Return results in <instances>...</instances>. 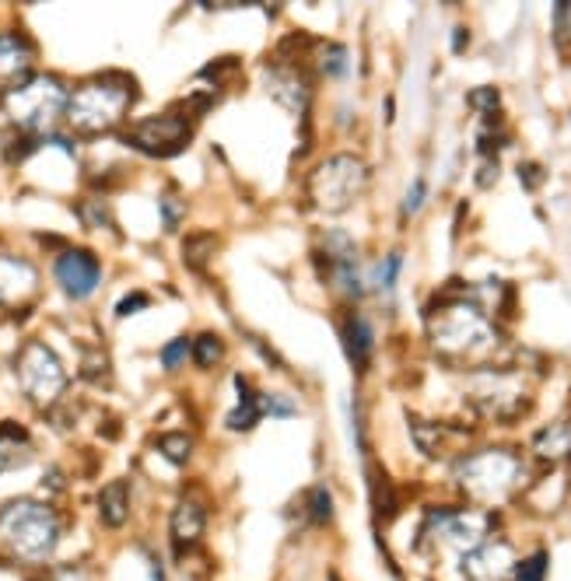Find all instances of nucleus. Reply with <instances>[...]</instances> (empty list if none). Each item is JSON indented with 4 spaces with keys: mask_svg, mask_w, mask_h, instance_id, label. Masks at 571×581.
Here are the masks:
<instances>
[{
    "mask_svg": "<svg viewBox=\"0 0 571 581\" xmlns=\"http://www.w3.org/2000/svg\"><path fill=\"white\" fill-rule=\"evenodd\" d=\"M67 536V515L50 497L18 494L0 501V560L18 571H46Z\"/></svg>",
    "mask_w": 571,
    "mask_h": 581,
    "instance_id": "f257e3e1",
    "label": "nucleus"
},
{
    "mask_svg": "<svg viewBox=\"0 0 571 581\" xmlns=\"http://www.w3.org/2000/svg\"><path fill=\"white\" fill-rule=\"evenodd\" d=\"M137 102V84L127 74H95L85 84L71 91V102H67V126L81 137H102V133H113L127 123L130 109Z\"/></svg>",
    "mask_w": 571,
    "mask_h": 581,
    "instance_id": "f03ea898",
    "label": "nucleus"
},
{
    "mask_svg": "<svg viewBox=\"0 0 571 581\" xmlns=\"http://www.w3.org/2000/svg\"><path fill=\"white\" fill-rule=\"evenodd\" d=\"M67 102H71V84L60 74H46V70H36L22 84L0 95V105L8 112L11 126L25 137L39 140L57 133V123L67 116Z\"/></svg>",
    "mask_w": 571,
    "mask_h": 581,
    "instance_id": "7ed1b4c3",
    "label": "nucleus"
},
{
    "mask_svg": "<svg viewBox=\"0 0 571 581\" xmlns=\"http://www.w3.org/2000/svg\"><path fill=\"white\" fill-rule=\"evenodd\" d=\"M428 340L438 354L452 357V361H473L498 347L491 319L470 298L442 301L438 312H428Z\"/></svg>",
    "mask_w": 571,
    "mask_h": 581,
    "instance_id": "20e7f679",
    "label": "nucleus"
},
{
    "mask_svg": "<svg viewBox=\"0 0 571 581\" xmlns=\"http://www.w3.org/2000/svg\"><path fill=\"white\" fill-rule=\"evenodd\" d=\"M526 480V462L508 448H480L466 452L456 462V483L470 501H480L487 508L508 501Z\"/></svg>",
    "mask_w": 571,
    "mask_h": 581,
    "instance_id": "39448f33",
    "label": "nucleus"
},
{
    "mask_svg": "<svg viewBox=\"0 0 571 581\" xmlns=\"http://www.w3.org/2000/svg\"><path fill=\"white\" fill-rule=\"evenodd\" d=\"M368 186V165L351 151H340L323 158L316 168L309 172V182H305V193H309V203L323 214H344Z\"/></svg>",
    "mask_w": 571,
    "mask_h": 581,
    "instance_id": "423d86ee",
    "label": "nucleus"
},
{
    "mask_svg": "<svg viewBox=\"0 0 571 581\" xmlns=\"http://www.w3.org/2000/svg\"><path fill=\"white\" fill-rule=\"evenodd\" d=\"M197 123L200 119L179 102V105H172V109L158 112V116L137 119L134 126L120 130V140L127 147H134V151L148 154V158H176V154H183L186 144L193 140Z\"/></svg>",
    "mask_w": 571,
    "mask_h": 581,
    "instance_id": "0eeeda50",
    "label": "nucleus"
},
{
    "mask_svg": "<svg viewBox=\"0 0 571 581\" xmlns=\"http://www.w3.org/2000/svg\"><path fill=\"white\" fill-rule=\"evenodd\" d=\"M15 375L18 385H22L25 399L39 410H50L53 403H60V396L71 385V375H67L60 354L43 340H29L15 357Z\"/></svg>",
    "mask_w": 571,
    "mask_h": 581,
    "instance_id": "6e6552de",
    "label": "nucleus"
},
{
    "mask_svg": "<svg viewBox=\"0 0 571 581\" xmlns=\"http://www.w3.org/2000/svg\"><path fill=\"white\" fill-rule=\"evenodd\" d=\"M473 406H477L484 417L512 424V420H519L522 413L529 410V392L512 371L484 368L473 378Z\"/></svg>",
    "mask_w": 571,
    "mask_h": 581,
    "instance_id": "1a4fd4ad",
    "label": "nucleus"
},
{
    "mask_svg": "<svg viewBox=\"0 0 571 581\" xmlns=\"http://www.w3.org/2000/svg\"><path fill=\"white\" fill-rule=\"evenodd\" d=\"M207 525H211V504L197 494H183L169 511V550L176 564H190L204 550Z\"/></svg>",
    "mask_w": 571,
    "mask_h": 581,
    "instance_id": "9d476101",
    "label": "nucleus"
},
{
    "mask_svg": "<svg viewBox=\"0 0 571 581\" xmlns=\"http://www.w3.org/2000/svg\"><path fill=\"white\" fill-rule=\"evenodd\" d=\"M53 280L71 301H88L102 284V259L85 245H64L53 256Z\"/></svg>",
    "mask_w": 571,
    "mask_h": 581,
    "instance_id": "9b49d317",
    "label": "nucleus"
},
{
    "mask_svg": "<svg viewBox=\"0 0 571 581\" xmlns=\"http://www.w3.org/2000/svg\"><path fill=\"white\" fill-rule=\"evenodd\" d=\"M515 546L512 539L505 536H487L480 546L466 550L459 557V567H463L466 581H508L515 567Z\"/></svg>",
    "mask_w": 571,
    "mask_h": 581,
    "instance_id": "f8f14e48",
    "label": "nucleus"
},
{
    "mask_svg": "<svg viewBox=\"0 0 571 581\" xmlns=\"http://www.w3.org/2000/svg\"><path fill=\"white\" fill-rule=\"evenodd\" d=\"M39 298V270L36 263L11 252H0V308L8 312H29Z\"/></svg>",
    "mask_w": 571,
    "mask_h": 581,
    "instance_id": "ddd939ff",
    "label": "nucleus"
},
{
    "mask_svg": "<svg viewBox=\"0 0 571 581\" xmlns=\"http://www.w3.org/2000/svg\"><path fill=\"white\" fill-rule=\"evenodd\" d=\"M36 56H39L36 42L25 32H18V28H4L0 32V84H4V91L36 74Z\"/></svg>",
    "mask_w": 571,
    "mask_h": 581,
    "instance_id": "4468645a",
    "label": "nucleus"
},
{
    "mask_svg": "<svg viewBox=\"0 0 571 581\" xmlns=\"http://www.w3.org/2000/svg\"><path fill=\"white\" fill-rule=\"evenodd\" d=\"M295 63L298 60H284V63L274 60L267 70H263V77H267V91L277 98V102L288 105V109L298 112V116H309L312 81L295 67Z\"/></svg>",
    "mask_w": 571,
    "mask_h": 581,
    "instance_id": "2eb2a0df",
    "label": "nucleus"
},
{
    "mask_svg": "<svg viewBox=\"0 0 571 581\" xmlns=\"http://www.w3.org/2000/svg\"><path fill=\"white\" fill-rule=\"evenodd\" d=\"M95 518L106 532H123L134 518V487L130 480L116 476V480L102 483L95 494Z\"/></svg>",
    "mask_w": 571,
    "mask_h": 581,
    "instance_id": "dca6fc26",
    "label": "nucleus"
},
{
    "mask_svg": "<svg viewBox=\"0 0 571 581\" xmlns=\"http://www.w3.org/2000/svg\"><path fill=\"white\" fill-rule=\"evenodd\" d=\"M340 340H344L347 361H351L358 371H365L368 361H372V354H375V329H372V322H368L361 312H351L344 322H340Z\"/></svg>",
    "mask_w": 571,
    "mask_h": 581,
    "instance_id": "f3484780",
    "label": "nucleus"
},
{
    "mask_svg": "<svg viewBox=\"0 0 571 581\" xmlns=\"http://www.w3.org/2000/svg\"><path fill=\"white\" fill-rule=\"evenodd\" d=\"M235 389H239V403H235L232 410H228L225 427H228V431H235V434H249L263 420V413H260V392L253 389V382H249L246 375H235Z\"/></svg>",
    "mask_w": 571,
    "mask_h": 581,
    "instance_id": "a211bd4d",
    "label": "nucleus"
},
{
    "mask_svg": "<svg viewBox=\"0 0 571 581\" xmlns=\"http://www.w3.org/2000/svg\"><path fill=\"white\" fill-rule=\"evenodd\" d=\"M29 445L32 434L18 420H4L0 424V476L29 462Z\"/></svg>",
    "mask_w": 571,
    "mask_h": 581,
    "instance_id": "6ab92c4d",
    "label": "nucleus"
},
{
    "mask_svg": "<svg viewBox=\"0 0 571 581\" xmlns=\"http://www.w3.org/2000/svg\"><path fill=\"white\" fill-rule=\"evenodd\" d=\"M533 455L540 462H561L571 455V420H557L533 434Z\"/></svg>",
    "mask_w": 571,
    "mask_h": 581,
    "instance_id": "aec40b11",
    "label": "nucleus"
},
{
    "mask_svg": "<svg viewBox=\"0 0 571 581\" xmlns=\"http://www.w3.org/2000/svg\"><path fill=\"white\" fill-rule=\"evenodd\" d=\"M302 518L312 529H330L337 522V501H333V490L326 483H312L302 497Z\"/></svg>",
    "mask_w": 571,
    "mask_h": 581,
    "instance_id": "412c9836",
    "label": "nucleus"
},
{
    "mask_svg": "<svg viewBox=\"0 0 571 581\" xmlns=\"http://www.w3.org/2000/svg\"><path fill=\"white\" fill-rule=\"evenodd\" d=\"M368 494H372V511L375 518H382V522H389V518L400 515V501H396V487L389 483V476L382 473V469H372V476H368Z\"/></svg>",
    "mask_w": 571,
    "mask_h": 581,
    "instance_id": "4be33fe9",
    "label": "nucleus"
},
{
    "mask_svg": "<svg viewBox=\"0 0 571 581\" xmlns=\"http://www.w3.org/2000/svg\"><path fill=\"white\" fill-rule=\"evenodd\" d=\"M214 252H218V235H214V231H190V235L183 238V263L190 266V270H197V273L207 270Z\"/></svg>",
    "mask_w": 571,
    "mask_h": 581,
    "instance_id": "5701e85b",
    "label": "nucleus"
},
{
    "mask_svg": "<svg viewBox=\"0 0 571 581\" xmlns=\"http://www.w3.org/2000/svg\"><path fill=\"white\" fill-rule=\"evenodd\" d=\"M155 448L172 462V466H190L193 462V452H197V441H193L190 431H162L155 438Z\"/></svg>",
    "mask_w": 571,
    "mask_h": 581,
    "instance_id": "b1692460",
    "label": "nucleus"
},
{
    "mask_svg": "<svg viewBox=\"0 0 571 581\" xmlns=\"http://www.w3.org/2000/svg\"><path fill=\"white\" fill-rule=\"evenodd\" d=\"M225 354H228L225 340H221L218 333H211V329L193 340V361H197V368H204V371L218 368V364L225 361Z\"/></svg>",
    "mask_w": 571,
    "mask_h": 581,
    "instance_id": "393cba45",
    "label": "nucleus"
},
{
    "mask_svg": "<svg viewBox=\"0 0 571 581\" xmlns=\"http://www.w3.org/2000/svg\"><path fill=\"white\" fill-rule=\"evenodd\" d=\"M547 574H550V550L536 546L533 553H526V557L515 560L512 578L508 581H547Z\"/></svg>",
    "mask_w": 571,
    "mask_h": 581,
    "instance_id": "a878e982",
    "label": "nucleus"
},
{
    "mask_svg": "<svg viewBox=\"0 0 571 581\" xmlns=\"http://www.w3.org/2000/svg\"><path fill=\"white\" fill-rule=\"evenodd\" d=\"M347 63H351V53H347L344 42H323V46H319V74L344 77Z\"/></svg>",
    "mask_w": 571,
    "mask_h": 581,
    "instance_id": "bb28decb",
    "label": "nucleus"
},
{
    "mask_svg": "<svg viewBox=\"0 0 571 581\" xmlns=\"http://www.w3.org/2000/svg\"><path fill=\"white\" fill-rule=\"evenodd\" d=\"M193 357V340L190 336H176V340H169L162 347V354H158V361H162L165 371H179L186 361Z\"/></svg>",
    "mask_w": 571,
    "mask_h": 581,
    "instance_id": "cd10ccee",
    "label": "nucleus"
},
{
    "mask_svg": "<svg viewBox=\"0 0 571 581\" xmlns=\"http://www.w3.org/2000/svg\"><path fill=\"white\" fill-rule=\"evenodd\" d=\"M410 434H414V445L421 448V455H428V459H438V452H442V427L438 424H417L410 427Z\"/></svg>",
    "mask_w": 571,
    "mask_h": 581,
    "instance_id": "c85d7f7f",
    "label": "nucleus"
},
{
    "mask_svg": "<svg viewBox=\"0 0 571 581\" xmlns=\"http://www.w3.org/2000/svg\"><path fill=\"white\" fill-rule=\"evenodd\" d=\"M78 217H81L85 228H109V224H113L106 200H81L78 203Z\"/></svg>",
    "mask_w": 571,
    "mask_h": 581,
    "instance_id": "c756f323",
    "label": "nucleus"
},
{
    "mask_svg": "<svg viewBox=\"0 0 571 581\" xmlns=\"http://www.w3.org/2000/svg\"><path fill=\"white\" fill-rule=\"evenodd\" d=\"M260 413L263 417H298V403L281 392H260Z\"/></svg>",
    "mask_w": 571,
    "mask_h": 581,
    "instance_id": "7c9ffc66",
    "label": "nucleus"
},
{
    "mask_svg": "<svg viewBox=\"0 0 571 581\" xmlns=\"http://www.w3.org/2000/svg\"><path fill=\"white\" fill-rule=\"evenodd\" d=\"M158 210H162V228L179 231V224H183V217H186V200L176 193H165L162 200H158Z\"/></svg>",
    "mask_w": 571,
    "mask_h": 581,
    "instance_id": "2f4dec72",
    "label": "nucleus"
},
{
    "mask_svg": "<svg viewBox=\"0 0 571 581\" xmlns=\"http://www.w3.org/2000/svg\"><path fill=\"white\" fill-rule=\"evenodd\" d=\"M239 56H221V60H211L207 67H200V77L204 81H214V88H221V84L228 81L232 74H239Z\"/></svg>",
    "mask_w": 571,
    "mask_h": 581,
    "instance_id": "473e14b6",
    "label": "nucleus"
},
{
    "mask_svg": "<svg viewBox=\"0 0 571 581\" xmlns=\"http://www.w3.org/2000/svg\"><path fill=\"white\" fill-rule=\"evenodd\" d=\"M470 105L477 112H484L487 119H494L501 112V91L491 88V84H487V88H473L470 91Z\"/></svg>",
    "mask_w": 571,
    "mask_h": 581,
    "instance_id": "72a5a7b5",
    "label": "nucleus"
},
{
    "mask_svg": "<svg viewBox=\"0 0 571 581\" xmlns=\"http://www.w3.org/2000/svg\"><path fill=\"white\" fill-rule=\"evenodd\" d=\"M400 266H403L400 252H389V256L379 263V270H375V287H379V291H393L396 277H400Z\"/></svg>",
    "mask_w": 571,
    "mask_h": 581,
    "instance_id": "f704fd0d",
    "label": "nucleus"
},
{
    "mask_svg": "<svg viewBox=\"0 0 571 581\" xmlns=\"http://www.w3.org/2000/svg\"><path fill=\"white\" fill-rule=\"evenodd\" d=\"M144 308H151V294L148 291H130V294H123V298L116 301V319H130V315L144 312Z\"/></svg>",
    "mask_w": 571,
    "mask_h": 581,
    "instance_id": "c9c22d12",
    "label": "nucleus"
},
{
    "mask_svg": "<svg viewBox=\"0 0 571 581\" xmlns=\"http://www.w3.org/2000/svg\"><path fill=\"white\" fill-rule=\"evenodd\" d=\"M424 196H428V182L424 179H414L407 189V196H403V217H414L417 210L424 207Z\"/></svg>",
    "mask_w": 571,
    "mask_h": 581,
    "instance_id": "e433bc0d",
    "label": "nucleus"
},
{
    "mask_svg": "<svg viewBox=\"0 0 571 581\" xmlns=\"http://www.w3.org/2000/svg\"><path fill=\"white\" fill-rule=\"evenodd\" d=\"M144 560H148V578L151 581H169V567H165V557L151 546H144Z\"/></svg>",
    "mask_w": 571,
    "mask_h": 581,
    "instance_id": "4c0bfd02",
    "label": "nucleus"
},
{
    "mask_svg": "<svg viewBox=\"0 0 571 581\" xmlns=\"http://www.w3.org/2000/svg\"><path fill=\"white\" fill-rule=\"evenodd\" d=\"M67 490V473L60 466H50L43 473V494H64Z\"/></svg>",
    "mask_w": 571,
    "mask_h": 581,
    "instance_id": "58836bf2",
    "label": "nucleus"
},
{
    "mask_svg": "<svg viewBox=\"0 0 571 581\" xmlns=\"http://www.w3.org/2000/svg\"><path fill=\"white\" fill-rule=\"evenodd\" d=\"M568 18H571V4H554V25H557V42H561V46H568V39H571Z\"/></svg>",
    "mask_w": 571,
    "mask_h": 581,
    "instance_id": "ea45409f",
    "label": "nucleus"
},
{
    "mask_svg": "<svg viewBox=\"0 0 571 581\" xmlns=\"http://www.w3.org/2000/svg\"><path fill=\"white\" fill-rule=\"evenodd\" d=\"M519 182L526 189H540L543 186V165H536V161H522V165H519Z\"/></svg>",
    "mask_w": 571,
    "mask_h": 581,
    "instance_id": "a19ab883",
    "label": "nucleus"
},
{
    "mask_svg": "<svg viewBox=\"0 0 571 581\" xmlns=\"http://www.w3.org/2000/svg\"><path fill=\"white\" fill-rule=\"evenodd\" d=\"M246 336L253 340V350L263 357V361L274 364V368H281V357H277V350H274V347H267V340H260V336H253V333H246Z\"/></svg>",
    "mask_w": 571,
    "mask_h": 581,
    "instance_id": "79ce46f5",
    "label": "nucleus"
},
{
    "mask_svg": "<svg viewBox=\"0 0 571 581\" xmlns=\"http://www.w3.org/2000/svg\"><path fill=\"white\" fill-rule=\"evenodd\" d=\"M466 46H470V32H466V28L459 25L456 32H452V53H463Z\"/></svg>",
    "mask_w": 571,
    "mask_h": 581,
    "instance_id": "37998d69",
    "label": "nucleus"
},
{
    "mask_svg": "<svg viewBox=\"0 0 571 581\" xmlns=\"http://www.w3.org/2000/svg\"><path fill=\"white\" fill-rule=\"evenodd\" d=\"M494 179H498V161H487V165L484 168H480V186H491V182Z\"/></svg>",
    "mask_w": 571,
    "mask_h": 581,
    "instance_id": "c03bdc74",
    "label": "nucleus"
}]
</instances>
